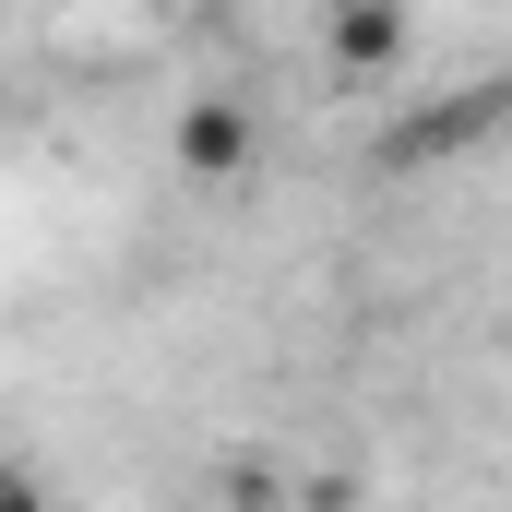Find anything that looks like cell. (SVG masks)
I'll return each instance as SVG.
<instances>
[{"label": "cell", "instance_id": "1", "mask_svg": "<svg viewBox=\"0 0 512 512\" xmlns=\"http://www.w3.org/2000/svg\"><path fill=\"white\" fill-rule=\"evenodd\" d=\"M251 167H262V120L239 96H191V108H179V179H191V191H239Z\"/></svg>", "mask_w": 512, "mask_h": 512}, {"label": "cell", "instance_id": "2", "mask_svg": "<svg viewBox=\"0 0 512 512\" xmlns=\"http://www.w3.org/2000/svg\"><path fill=\"white\" fill-rule=\"evenodd\" d=\"M405 0H322V60L334 72H393L405 60Z\"/></svg>", "mask_w": 512, "mask_h": 512}, {"label": "cell", "instance_id": "3", "mask_svg": "<svg viewBox=\"0 0 512 512\" xmlns=\"http://www.w3.org/2000/svg\"><path fill=\"white\" fill-rule=\"evenodd\" d=\"M0 512H60V501H48V477H36V465H0Z\"/></svg>", "mask_w": 512, "mask_h": 512}]
</instances>
